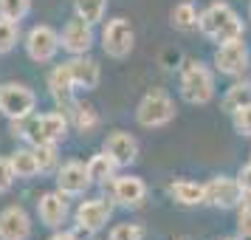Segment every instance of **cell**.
Instances as JSON below:
<instances>
[{
  "mask_svg": "<svg viewBox=\"0 0 251 240\" xmlns=\"http://www.w3.org/2000/svg\"><path fill=\"white\" fill-rule=\"evenodd\" d=\"M198 31L209 37L212 43L223 46V43H231V40H243L246 26H243L240 14L228 3L217 0V3H209L203 12L198 14Z\"/></svg>",
  "mask_w": 251,
  "mask_h": 240,
  "instance_id": "cell-1",
  "label": "cell"
},
{
  "mask_svg": "<svg viewBox=\"0 0 251 240\" xmlns=\"http://www.w3.org/2000/svg\"><path fill=\"white\" fill-rule=\"evenodd\" d=\"M215 74L209 65L189 59L181 71V96L189 105H209L215 99Z\"/></svg>",
  "mask_w": 251,
  "mask_h": 240,
  "instance_id": "cell-2",
  "label": "cell"
},
{
  "mask_svg": "<svg viewBox=\"0 0 251 240\" xmlns=\"http://www.w3.org/2000/svg\"><path fill=\"white\" fill-rule=\"evenodd\" d=\"M68 125L71 119L62 110H51V113L37 116L31 113L28 122H25V141L37 147V144H59L62 138L68 136Z\"/></svg>",
  "mask_w": 251,
  "mask_h": 240,
  "instance_id": "cell-3",
  "label": "cell"
},
{
  "mask_svg": "<svg viewBox=\"0 0 251 240\" xmlns=\"http://www.w3.org/2000/svg\"><path fill=\"white\" fill-rule=\"evenodd\" d=\"M175 119V102L167 91L161 88H152L141 96V102L136 107V122L147 130H155V127H167Z\"/></svg>",
  "mask_w": 251,
  "mask_h": 240,
  "instance_id": "cell-4",
  "label": "cell"
},
{
  "mask_svg": "<svg viewBox=\"0 0 251 240\" xmlns=\"http://www.w3.org/2000/svg\"><path fill=\"white\" fill-rule=\"evenodd\" d=\"M136 48V31L127 17H113L102 28V51L110 59H125Z\"/></svg>",
  "mask_w": 251,
  "mask_h": 240,
  "instance_id": "cell-5",
  "label": "cell"
},
{
  "mask_svg": "<svg viewBox=\"0 0 251 240\" xmlns=\"http://www.w3.org/2000/svg\"><path fill=\"white\" fill-rule=\"evenodd\" d=\"M34 107H37V93L28 85H23V82H3L0 85V113L9 122L31 116Z\"/></svg>",
  "mask_w": 251,
  "mask_h": 240,
  "instance_id": "cell-6",
  "label": "cell"
},
{
  "mask_svg": "<svg viewBox=\"0 0 251 240\" xmlns=\"http://www.w3.org/2000/svg\"><path fill=\"white\" fill-rule=\"evenodd\" d=\"M215 71L223 74V77H231V80H240L246 71H249V62H251V54H249V46L243 40H231V43H223V46L215 48Z\"/></svg>",
  "mask_w": 251,
  "mask_h": 240,
  "instance_id": "cell-7",
  "label": "cell"
},
{
  "mask_svg": "<svg viewBox=\"0 0 251 240\" xmlns=\"http://www.w3.org/2000/svg\"><path fill=\"white\" fill-rule=\"evenodd\" d=\"M113 215V201L107 198H88L76 206L74 212V220H76V229L85 232V235H96L107 226V220Z\"/></svg>",
  "mask_w": 251,
  "mask_h": 240,
  "instance_id": "cell-8",
  "label": "cell"
},
{
  "mask_svg": "<svg viewBox=\"0 0 251 240\" xmlns=\"http://www.w3.org/2000/svg\"><path fill=\"white\" fill-rule=\"evenodd\" d=\"M59 31H54L51 26H34V28H28V34H25V54L28 59H34L37 65H46L51 59L57 57L59 51Z\"/></svg>",
  "mask_w": 251,
  "mask_h": 240,
  "instance_id": "cell-9",
  "label": "cell"
},
{
  "mask_svg": "<svg viewBox=\"0 0 251 240\" xmlns=\"http://www.w3.org/2000/svg\"><path fill=\"white\" fill-rule=\"evenodd\" d=\"M206 192V206H215V209H234L240 206V198H243V187H240L237 178H228V175H217V178H209L203 184Z\"/></svg>",
  "mask_w": 251,
  "mask_h": 240,
  "instance_id": "cell-10",
  "label": "cell"
},
{
  "mask_svg": "<svg viewBox=\"0 0 251 240\" xmlns=\"http://www.w3.org/2000/svg\"><path fill=\"white\" fill-rule=\"evenodd\" d=\"M96 43V31H93L91 23H85L82 17L74 14V20L62 26V31H59V46L68 51L71 57H79V54H88Z\"/></svg>",
  "mask_w": 251,
  "mask_h": 240,
  "instance_id": "cell-11",
  "label": "cell"
},
{
  "mask_svg": "<svg viewBox=\"0 0 251 240\" xmlns=\"http://www.w3.org/2000/svg\"><path fill=\"white\" fill-rule=\"evenodd\" d=\"M48 93L54 96V102H57V107L62 110V113L74 116V110L79 107V102H76V88H74V80H71V74H68V65L62 62V65H57V68L48 74Z\"/></svg>",
  "mask_w": 251,
  "mask_h": 240,
  "instance_id": "cell-12",
  "label": "cell"
},
{
  "mask_svg": "<svg viewBox=\"0 0 251 240\" xmlns=\"http://www.w3.org/2000/svg\"><path fill=\"white\" fill-rule=\"evenodd\" d=\"M110 198L125 209H138L147 201V184L141 181L138 175H116L110 181Z\"/></svg>",
  "mask_w": 251,
  "mask_h": 240,
  "instance_id": "cell-13",
  "label": "cell"
},
{
  "mask_svg": "<svg viewBox=\"0 0 251 240\" xmlns=\"http://www.w3.org/2000/svg\"><path fill=\"white\" fill-rule=\"evenodd\" d=\"M93 187L91 175H88V167L82 161H68L57 170V189L68 198H76V195H85Z\"/></svg>",
  "mask_w": 251,
  "mask_h": 240,
  "instance_id": "cell-14",
  "label": "cell"
},
{
  "mask_svg": "<svg viewBox=\"0 0 251 240\" xmlns=\"http://www.w3.org/2000/svg\"><path fill=\"white\" fill-rule=\"evenodd\" d=\"M68 195H62L59 189L40 195V201H37V217L48 229H62V223L68 220Z\"/></svg>",
  "mask_w": 251,
  "mask_h": 240,
  "instance_id": "cell-15",
  "label": "cell"
},
{
  "mask_svg": "<svg viewBox=\"0 0 251 240\" xmlns=\"http://www.w3.org/2000/svg\"><path fill=\"white\" fill-rule=\"evenodd\" d=\"M31 238V215L23 206H6L0 212V240H28Z\"/></svg>",
  "mask_w": 251,
  "mask_h": 240,
  "instance_id": "cell-16",
  "label": "cell"
},
{
  "mask_svg": "<svg viewBox=\"0 0 251 240\" xmlns=\"http://www.w3.org/2000/svg\"><path fill=\"white\" fill-rule=\"evenodd\" d=\"M65 65H68V74H71V80H74V88L76 91H93V88H99L102 68H99V62L93 57L79 54V57H71Z\"/></svg>",
  "mask_w": 251,
  "mask_h": 240,
  "instance_id": "cell-17",
  "label": "cell"
},
{
  "mask_svg": "<svg viewBox=\"0 0 251 240\" xmlns=\"http://www.w3.org/2000/svg\"><path fill=\"white\" fill-rule=\"evenodd\" d=\"M102 150L113 156V161L119 167H130V164L138 159V141H136V136L127 133V130H113V133H107Z\"/></svg>",
  "mask_w": 251,
  "mask_h": 240,
  "instance_id": "cell-18",
  "label": "cell"
},
{
  "mask_svg": "<svg viewBox=\"0 0 251 240\" xmlns=\"http://www.w3.org/2000/svg\"><path fill=\"white\" fill-rule=\"evenodd\" d=\"M170 195H172V201L181 204V206H201L206 201L203 184L189 181V178H178V181H172L170 184Z\"/></svg>",
  "mask_w": 251,
  "mask_h": 240,
  "instance_id": "cell-19",
  "label": "cell"
},
{
  "mask_svg": "<svg viewBox=\"0 0 251 240\" xmlns=\"http://www.w3.org/2000/svg\"><path fill=\"white\" fill-rule=\"evenodd\" d=\"M88 175H91L93 184H99V187H104V184H110L116 178V170H119V164L113 161V156L110 153H96V156H91L88 159Z\"/></svg>",
  "mask_w": 251,
  "mask_h": 240,
  "instance_id": "cell-20",
  "label": "cell"
},
{
  "mask_svg": "<svg viewBox=\"0 0 251 240\" xmlns=\"http://www.w3.org/2000/svg\"><path fill=\"white\" fill-rule=\"evenodd\" d=\"M198 9H195L192 0H181V3H175L170 12V26L175 31H181V34H189L198 28Z\"/></svg>",
  "mask_w": 251,
  "mask_h": 240,
  "instance_id": "cell-21",
  "label": "cell"
},
{
  "mask_svg": "<svg viewBox=\"0 0 251 240\" xmlns=\"http://www.w3.org/2000/svg\"><path fill=\"white\" fill-rule=\"evenodd\" d=\"M9 161H12V170L17 178H34V175H40V164H37L34 147H17L9 156Z\"/></svg>",
  "mask_w": 251,
  "mask_h": 240,
  "instance_id": "cell-22",
  "label": "cell"
},
{
  "mask_svg": "<svg viewBox=\"0 0 251 240\" xmlns=\"http://www.w3.org/2000/svg\"><path fill=\"white\" fill-rule=\"evenodd\" d=\"M246 105H251V82H246V80L234 82V85L223 93V99H220V107H223L228 116L234 113V110H240V107H246Z\"/></svg>",
  "mask_w": 251,
  "mask_h": 240,
  "instance_id": "cell-23",
  "label": "cell"
},
{
  "mask_svg": "<svg viewBox=\"0 0 251 240\" xmlns=\"http://www.w3.org/2000/svg\"><path fill=\"white\" fill-rule=\"evenodd\" d=\"M104 12H107V0H74V14L91 26L102 23Z\"/></svg>",
  "mask_w": 251,
  "mask_h": 240,
  "instance_id": "cell-24",
  "label": "cell"
},
{
  "mask_svg": "<svg viewBox=\"0 0 251 240\" xmlns=\"http://www.w3.org/2000/svg\"><path fill=\"white\" fill-rule=\"evenodd\" d=\"M31 12V0H0V17L20 23Z\"/></svg>",
  "mask_w": 251,
  "mask_h": 240,
  "instance_id": "cell-25",
  "label": "cell"
},
{
  "mask_svg": "<svg viewBox=\"0 0 251 240\" xmlns=\"http://www.w3.org/2000/svg\"><path fill=\"white\" fill-rule=\"evenodd\" d=\"M71 122H74V127H76V130H82V133H91V130H96V125H99V113L93 110L91 105H79V107L74 110V116H71Z\"/></svg>",
  "mask_w": 251,
  "mask_h": 240,
  "instance_id": "cell-26",
  "label": "cell"
},
{
  "mask_svg": "<svg viewBox=\"0 0 251 240\" xmlns=\"http://www.w3.org/2000/svg\"><path fill=\"white\" fill-rule=\"evenodd\" d=\"M17 40H20V23H14V20H3V17H0V54L14 51Z\"/></svg>",
  "mask_w": 251,
  "mask_h": 240,
  "instance_id": "cell-27",
  "label": "cell"
},
{
  "mask_svg": "<svg viewBox=\"0 0 251 240\" xmlns=\"http://www.w3.org/2000/svg\"><path fill=\"white\" fill-rule=\"evenodd\" d=\"M34 153H37V164H40V172H54V170H59V167H57V161H59L57 144H37Z\"/></svg>",
  "mask_w": 251,
  "mask_h": 240,
  "instance_id": "cell-28",
  "label": "cell"
},
{
  "mask_svg": "<svg viewBox=\"0 0 251 240\" xmlns=\"http://www.w3.org/2000/svg\"><path fill=\"white\" fill-rule=\"evenodd\" d=\"M107 240H144V229L138 223H116Z\"/></svg>",
  "mask_w": 251,
  "mask_h": 240,
  "instance_id": "cell-29",
  "label": "cell"
},
{
  "mask_svg": "<svg viewBox=\"0 0 251 240\" xmlns=\"http://www.w3.org/2000/svg\"><path fill=\"white\" fill-rule=\"evenodd\" d=\"M231 125H234V130L240 136H251V105H246V107H240V110L231 113Z\"/></svg>",
  "mask_w": 251,
  "mask_h": 240,
  "instance_id": "cell-30",
  "label": "cell"
},
{
  "mask_svg": "<svg viewBox=\"0 0 251 240\" xmlns=\"http://www.w3.org/2000/svg\"><path fill=\"white\" fill-rule=\"evenodd\" d=\"M14 170H12V161H9V156H0V195L9 192L14 187Z\"/></svg>",
  "mask_w": 251,
  "mask_h": 240,
  "instance_id": "cell-31",
  "label": "cell"
},
{
  "mask_svg": "<svg viewBox=\"0 0 251 240\" xmlns=\"http://www.w3.org/2000/svg\"><path fill=\"white\" fill-rule=\"evenodd\" d=\"M237 238L251 240V206H240L237 212Z\"/></svg>",
  "mask_w": 251,
  "mask_h": 240,
  "instance_id": "cell-32",
  "label": "cell"
},
{
  "mask_svg": "<svg viewBox=\"0 0 251 240\" xmlns=\"http://www.w3.org/2000/svg\"><path fill=\"white\" fill-rule=\"evenodd\" d=\"M237 181H240V187H243V189H251V161L246 164V167H240Z\"/></svg>",
  "mask_w": 251,
  "mask_h": 240,
  "instance_id": "cell-33",
  "label": "cell"
},
{
  "mask_svg": "<svg viewBox=\"0 0 251 240\" xmlns=\"http://www.w3.org/2000/svg\"><path fill=\"white\" fill-rule=\"evenodd\" d=\"M48 240H79V238H76L74 232H65V229H59V232H54V235H51Z\"/></svg>",
  "mask_w": 251,
  "mask_h": 240,
  "instance_id": "cell-34",
  "label": "cell"
},
{
  "mask_svg": "<svg viewBox=\"0 0 251 240\" xmlns=\"http://www.w3.org/2000/svg\"><path fill=\"white\" fill-rule=\"evenodd\" d=\"M175 240H192V238H186V235H181V238H175Z\"/></svg>",
  "mask_w": 251,
  "mask_h": 240,
  "instance_id": "cell-35",
  "label": "cell"
},
{
  "mask_svg": "<svg viewBox=\"0 0 251 240\" xmlns=\"http://www.w3.org/2000/svg\"><path fill=\"white\" fill-rule=\"evenodd\" d=\"M228 240H240V238H228Z\"/></svg>",
  "mask_w": 251,
  "mask_h": 240,
  "instance_id": "cell-36",
  "label": "cell"
},
{
  "mask_svg": "<svg viewBox=\"0 0 251 240\" xmlns=\"http://www.w3.org/2000/svg\"><path fill=\"white\" fill-rule=\"evenodd\" d=\"M249 14H251V3H249Z\"/></svg>",
  "mask_w": 251,
  "mask_h": 240,
  "instance_id": "cell-37",
  "label": "cell"
}]
</instances>
